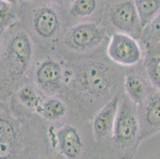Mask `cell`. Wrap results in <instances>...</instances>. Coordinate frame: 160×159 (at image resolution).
<instances>
[{
    "label": "cell",
    "mask_w": 160,
    "mask_h": 159,
    "mask_svg": "<svg viewBox=\"0 0 160 159\" xmlns=\"http://www.w3.org/2000/svg\"><path fill=\"white\" fill-rule=\"evenodd\" d=\"M21 20L39 47L58 49V44L69 20L65 9L46 2L34 0L22 5Z\"/></svg>",
    "instance_id": "cell-5"
},
{
    "label": "cell",
    "mask_w": 160,
    "mask_h": 159,
    "mask_svg": "<svg viewBox=\"0 0 160 159\" xmlns=\"http://www.w3.org/2000/svg\"><path fill=\"white\" fill-rule=\"evenodd\" d=\"M106 55L115 65L128 68L137 66L144 58L139 40L120 32H114L109 37Z\"/></svg>",
    "instance_id": "cell-9"
},
{
    "label": "cell",
    "mask_w": 160,
    "mask_h": 159,
    "mask_svg": "<svg viewBox=\"0 0 160 159\" xmlns=\"http://www.w3.org/2000/svg\"><path fill=\"white\" fill-rule=\"evenodd\" d=\"M47 124L11 97L0 103V159H46Z\"/></svg>",
    "instance_id": "cell-2"
},
{
    "label": "cell",
    "mask_w": 160,
    "mask_h": 159,
    "mask_svg": "<svg viewBox=\"0 0 160 159\" xmlns=\"http://www.w3.org/2000/svg\"><path fill=\"white\" fill-rule=\"evenodd\" d=\"M65 60L61 55L50 54L36 57L30 80L46 96H62L65 92Z\"/></svg>",
    "instance_id": "cell-8"
},
{
    "label": "cell",
    "mask_w": 160,
    "mask_h": 159,
    "mask_svg": "<svg viewBox=\"0 0 160 159\" xmlns=\"http://www.w3.org/2000/svg\"><path fill=\"white\" fill-rule=\"evenodd\" d=\"M104 14L116 32L131 35L139 41L142 26L133 0H118L104 9Z\"/></svg>",
    "instance_id": "cell-10"
},
{
    "label": "cell",
    "mask_w": 160,
    "mask_h": 159,
    "mask_svg": "<svg viewBox=\"0 0 160 159\" xmlns=\"http://www.w3.org/2000/svg\"><path fill=\"white\" fill-rule=\"evenodd\" d=\"M47 135L49 145L65 159H100L91 121L72 110L65 120L47 124Z\"/></svg>",
    "instance_id": "cell-4"
},
{
    "label": "cell",
    "mask_w": 160,
    "mask_h": 159,
    "mask_svg": "<svg viewBox=\"0 0 160 159\" xmlns=\"http://www.w3.org/2000/svg\"><path fill=\"white\" fill-rule=\"evenodd\" d=\"M22 2H32V1H34V0H22Z\"/></svg>",
    "instance_id": "cell-24"
},
{
    "label": "cell",
    "mask_w": 160,
    "mask_h": 159,
    "mask_svg": "<svg viewBox=\"0 0 160 159\" xmlns=\"http://www.w3.org/2000/svg\"><path fill=\"white\" fill-rule=\"evenodd\" d=\"M123 87L125 95L138 106L146 99L152 85L148 81L142 67V73L133 68L126 71Z\"/></svg>",
    "instance_id": "cell-13"
},
{
    "label": "cell",
    "mask_w": 160,
    "mask_h": 159,
    "mask_svg": "<svg viewBox=\"0 0 160 159\" xmlns=\"http://www.w3.org/2000/svg\"><path fill=\"white\" fill-rule=\"evenodd\" d=\"M139 42L148 50L160 44V12L142 28Z\"/></svg>",
    "instance_id": "cell-18"
},
{
    "label": "cell",
    "mask_w": 160,
    "mask_h": 159,
    "mask_svg": "<svg viewBox=\"0 0 160 159\" xmlns=\"http://www.w3.org/2000/svg\"><path fill=\"white\" fill-rule=\"evenodd\" d=\"M45 1L51 2V3H53V4H56V5L65 9V10L67 11V9L69 8V5L71 4L72 0H45Z\"/></svg>",
    "instance_id": "cell-22"
},
{
    "label": "cell",
    "mask_w": 160,
    "mask_h": 159,
    "mask_svg": "<svg viewBox=\"0 0 160 159\" xmlns=\"http://www.w3.org/2000/svg\"><path fill=\"white\" fill-rule=\"evenodd\" d=\"M142 28L160 12V0H133Z\"/></svg>",
    "instance_id": "cell-20"
},
{
    "label": "cell",
    "mask_w": 160,
    "mask_h": 159,
    "mask_svg": "<svg viewBox=\"0 0 160 159\" xmlns=\"http://www.w3.org/2000/svg\"><path fill=\"white\" fill-rule=\"evenodd\" d=\"M36 53L35 42L21 19L1 33V101L30 80Z\"/></svg>",
    "instance_id": "cell-3"
},
{
    "label": "cell",
    "mask_w": 160,
    "mask_h": 159,
    "mask_svg": "<svg viewBox=\"0 0 160 159\" xmlns=\"http://www.w3.org/2000/svg\"><path fill=\"white\" fill-rule=\"evenodd\" d=\"M122 94L116 95L106 103L99 109L91 120L92 130L97 142L100 159L104 158L111 142Z\"/></svg>",
    "instance_id": "cell-11"
},
{
    "label": "cell",
    "mask_w": 160,
    "mask_h": 159,
    "mask_svg": "<svg viewBox=\"0 0 160 159\" xmlns=\"http://www.w3.org/2000/svg\"><path fill=\"white\" fill-rule=\"evenodd\" d=\"M142 67L149 82L160 92V44L145 51Z\"/></svg>",
    "instance_id": "cell-16"
},
{
    "label": "cell",
    "mask_w": 160,
    "mask_h": 159,
    "mask_svg": "<svg viewBox=\"0 0 160 159\" xmlns=\"http://www.w3.org/2000/svg\"><path fill=\"white\" fill-rule=\"evenodd\" d=\"M2 1H4V2L11 4L13 6H15V7H19L22 2V0H2Z\"/></svg>",
    "instance_id": "cell-23"
},
{
    "label": "cell",
    "mask_w": 160,
    "mask_h": 159,
    "mask_svg": "<svg viewBox=\"0 0 160 159\" xmlns=\"http://www.w3.org/2000/svg\"><path fill=\"white\" fill-rule=\"evenodd\" d=\"M136 107L142 142L160 131V92L152 86L146 99Z\"/></svg>",
    "instance_id": "cell-12"
},
{
    "label": "cell",
    "mask_w": 160,
    "mask_h": 159,
    "mask_svg": "<svg viewBox=\"0 0 160 159\" xmlns=\"http://www.w3.org/2000/svg\"><path fill=\"white\" fill-rule=\"evenodd\" d=\"M140 143L137 107L123 92L111 142L103 159H133Z\"/></svg>",
    "instance_id": "cell-7"
},
{
    "label": "cell",
    "mask_w": 160,
    "mask_h": 159,
    "mask_svg": "<svg viewBox=\"0 0 160 159\" xmlns=\"http://www.w3.org/2000/svg\"><path fill=\"white\" fill-rule=\"evenodd\" d=\"M46 159H65L60 153L57 151L56 149L49 145V151H48Z\"/></svg>",
    "instance_id": "cell-21"
},
{
    "label": "cell",
    "mask_w": 160,
    "mask_h": 159,
    "mask_svg": "<svg viewBox=\"0 0 160 159\" xmlns=\"http://www.w3.org/2000/svg\"><path fill=\"white\" fill-rule=\"evenodd\" d=\"M22 2L19 7L0 1V34L21 19Z\"/></svg>",
    "instance_id": "cell-19"
},
{
    "label": "cell",
    "mask_w": 160,
    "mask_h": 159,
    "mask_svg": "<svg viewBox=\"0 0 160 159\" xmlns=\"http://www.w3.org/2000/svg\"><path fill=\"white\" fill-rule=\"evenodd\" d=\"M12 97L23 108L38 115L46 96L31 80H28L18 87Z\"/></svg>",
    "instance_id": "cell-15"
},
{
    "label": "cell",
    "mask_w": 160,
    "mask_h": 159,
    "mask_svg": "<svg viewBox=\"0 0 160 159\" xmlns=\"http://www.w3.org/2000/svg\"><path fill=\"white\" fill-rule=\"evenodd\" d=\"M98 10V0H72L67 14L69 22L72 19L85 20L93 16Z\"/></svg>",
    "instance_id": "cell-17"
},
{
    "label": "cell",
    "mask_w": 160,
    "mask_h": 159,
    "mask_svg": "<svg viewBox=\"0 0 160 159\" xmlns=\"http://www.w3.org/2000/svg\"><path fill=\"white\" fill-rule=\"evenodd\" d=\"M65 60L63 97L81 117L92 120L106 103L123 93L126 72L108 57H104L102 54L85 59Z\"/></svg>",
    "instance_id": "cell-1"
},
{
    "label": "cell",
    "mask_w": 160,
    "mask_h": 159,
    "mask_svg": "<svg viewBox=\"0 0 160 159\" xmlns=\"http://www.w3.org/2000/svg\"><path fill=\"white\" fill-rule=\"evenodd\" d=\"M107 29L97 22H81L68 26L61 37L58 49L66 60H80L103 54L108 46Z\"/></svg>",
    "instance_id": "cell-6"
},
{
    "label": "cell",
    "mask_w": 160,
    "mask_h": 159,
    "mask_svg": "<svg viewBox=\"0 0 160 159\" xmlns=\"http://www.w3.org/2000/svg\"><path fill=\"white\" fill-rule=\"evenodd\" d=\"M72 108L62 96H46L38 116L47 124L62 122L69 117Z\"/></svg>",
    "instance_id": "cell-14"
}]
</instances>
